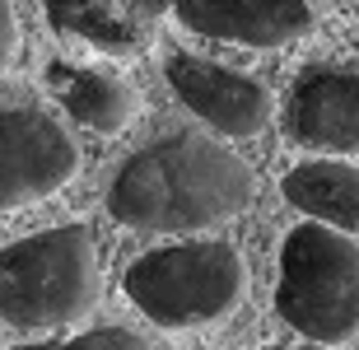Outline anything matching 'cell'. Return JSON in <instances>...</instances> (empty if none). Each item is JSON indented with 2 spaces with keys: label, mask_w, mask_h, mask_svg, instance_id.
I'll use <instances>...</instances> for the list:
<instances>
[{
  "label": "cell",
  "mask_w": 359,
  "mask_h": 350,
  "mask_svg": "<svg viewBox=\"0 0 359 350\" xmlns=\"http://www.w3.org/2000/svg\"><path fill=\"white\" fill-rule=\"evenodd\" d=\"M10 350H149L145 337H135L126 327H98V332H80L70 341H47V346H10Z\"/></svg>",
  "instance_id": "12"
},
{
  "label": "cell",
  "mask_w": 359,
  "mask_h": 350,
  "mask_svg": "<svg viewBox=\"0 0 359 350\" xmlns=\"http://www.w3.org/2000/svg\"><path fill=\"white\" fill-rule=\"evenodd\" d=\"M191 33L238 47H290L318 24L313 0H168Z\"/></svg>",
  "instance_id": "8"
},
{
  "label": "cell",
  "mask_w": 359,
  "mask_h": 350,
  "mask_svg": "<svg viewBox=\"0 0 359 350\" xmlns=\"http://www.w3.org/2000/svg\"><path fill=\"white\" fill-rule=\"evenodd\" d=\"M280 191L308 220L332 224L341 234H359V168L355 163L332 159V154L308 159V163H299V168L285 173Z\"/></svg>",
  "instance_id": "11"
},
{
  "label": "cell",
  "mask_w": 359,
  "mask_h": 350,
  "mask_svg": "<svg viewBox=\"0 0 359 350\" xmlns=\"http://www.w3.org/2000/svg\"><path fill=\"white\" fill-rule=\"evenodd\" d=\"M47 89L70 117L98 135H117L135 117V89L126 75L112 66H84V61H52L47 66Z\"/></svg>",
  "instance_id": "10"
},
{
  "label": "cell",
  "mask_w": 359,
  "mask_h": 350,
  "mask_svg": "<svg viewBox=\"0 0 359 350\" xmlns=\"http://www.w3.org/2000/svg\"><path fill=\"white\" fill-rule=\"evenodd\" d=\"M103 295L98 248L84 224H56L0 248V318L10 327H70Z\"/></svg>",
  "instance_id": "2"
},
{
  "label": "cell",
  "mask_w": 359,
  "mask_h": 350,
  "mask_svg": "<svg viewBox=\"0 0 359 350\" xmlns=\"http://www.w3.org/2000/svg\"><path fill=\"white\" fill-rule=\"evenodd\" d=\"M80 168V145L38 108H0V210L61 191Z\"/></svg>",
  "instance_id": "5"
},
{
  "label": "cell",
  "mask_w": 359,
  "mask_h": 350,
  "mask_svg": "<svg viewBox=\"0 0 359 350\" xmlns=\"http://www.w3.org/2000/svg\"><path fill=\"white\" fill-rule=\"evenodd\" d=\"M47 24L103 56H135L159 38L168 0H42Z\"/></svg>",
  "instance_id": "9"
},
{
  "label": "cell",
  "mask_w": 359,
  "mask_h": 350,
  "mask_svg": "<svg viewBox=\"0 0 359 350\" xmlns=\"http://www.w3.org/2000/svg\"><path fill=\"white\" fill-rule=\"evenodd\" d=\"M285 135L313 154H359V75L346 66L304 70L285 103Z\"/></svg>",
  "instance_id": "7"
},
{
  "label": "cell",
  "mask_w": 359,
  "mask_h": 350,
  "mask_svg": "<svg viewBox=\"0 0 359 350\" xmlns=\"http://www.w3.org/2000/svg\"><path fill=\"white\" fill-rule=\"evenodd\" d=\"M271 350H332V346H318V341H308V346H271Z\"/></svg>",
  "instance_id": "14"
},
{
  "label": "cell",
  "mask_w": 359,
  "mask_h": 350,
  "mask_svg": "<svg viewBox=\"0 0 359 350\" xmlns=\"http://www.w3.org/2000/svg\"><path fill=\"white\" fill-rule=\"evenodd\" d=\"M276 313L318 346H341L359 332V243L308 220L280 248Z\"/></svg>",
  "instance_id": "4"
},
{
  "label": "cell",
  "mask_w": 359,
  "mask_h": 350,
  "mask_svg": "<svg viewBox=\"0 0 359 350\" xmlns=\"http://www.w3.org/2000/svg\"><path fill=\"white\" fill-rule=\"evenodd\" d=\"M121 285L149 323L182 332V327L219 323L238 309L248 295V262L224 238L173 243L135 257Z\"/></svg>",
  "instance_id": "3"
},
{
  "label": "cell",
  "mask_w": 359,
  "mask_h": 350,
  "mask_svg": "<svg viewBox=\"0 0 359 350\" xmlns=\"http://www.w3.org/2000/svg\"><path fill=\"white\" fill-rule=\"evenodd\" d=\"M252 168L201 131H173L135 149L107 187L117 224L140 234H201L252 201Z\"/></svg>",
  "instance_id": "1"
},
{
  "label": "cell",
  "mask_w": 359,
  "mask_h": 350,
  "mask_svg": "<svg viewBox=\"0 0 359 350\" xmlns=\"http://www.w3.org/2000/svg\"><path fill=\"white\" fill-rule=\"evenodd\" d=\"M14 52H19V24H14V10H10V0H0V75L10 70Z\"/></svg>",
  "instance_id": "13"
},
{
  "label": "cell",
  "mask_w": 359,
  "mask_h": 350,
  "mask_svg": "<svg viewBox=\"0 0 359 350\" xmlns=\"http://www.w3.org/2000/svg\"><path fill=\"white\" fill-rule=\"evenodd\" d=\"M168 89L177 94L191 117H201L205 126H215L219 135H233V140H248V135H262L271 126V89L243 70H229L219 61H205V56H168Z\"/></svg>",
  "instance_id": "6"
}]
</instances>
